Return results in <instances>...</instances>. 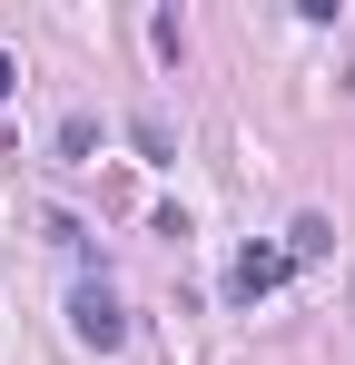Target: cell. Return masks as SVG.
Here are the masks:
<instances>
[{
    "label": "cell",
    "instance_id": "6da1fadb",
    "mask_svg": "<svg viewBox=\"0 0 355 365\" xmlns=\"http://www.w3.org/2000/svg\"><path fill=\"white\" fill-rule=\"evenodd\" d=\"M69 336H79V346H99V356L128 346V316H118V297L99 287V277H79V297H69Z\"/></svg>",
    "mask_w": 355,
    "mask_h": 365
},
{
    "label": "cell",
    "instance_id": "7a4b0ae2",
    "mask_svg": "<svg viewBox=\"0 0 355 365\" xmlns=\"http://www.w3.org/2000/svg\"><path fill=\"white\" fill-rule=\"evenodd\" d=\"M277 277H287V247H247V257L227 267V297H237V306H257Z\"/></svg>",
    "mask_w": 355,
    "mask_h": 365
},
{
    "label": "cell",
    "instance_id": "3957f363",
    "mask_svg": "<svg viewBox=\"0 0 355 365\" xmlns=\"http://www.w3.org/2000/svg\"><path fill=\"white\" fill-rule=\"evenodd\" d=\"M128 138H138V148H148V158H178V128L158 119V109H138V119H128Z\"/></svg>",
    "mask_w": 355,
    "mask_h": 365
},
{
    "label": "cell",
    "instance_id": "277c9868",
    "mask_svg": "<svg viewBox=\"0 0 355 365\" xmlns=\"http://www.w3.org/2000/svg\"><path fill=\"white\" fill-rule=\"evenodd\" d=\"M326 247H336L326 217H296V227H287V267H296V257H326Z\"/></svg>",
    "mask_w": 355,
    "mask_h": 365
},
{
    "label": "cell",
    "instance_id": "5b68a950",
    "mask_svg": "<svg viewBox=\"0 0 355 365\" xmlns=\"http://www.w3.org/2000/svg\"><path fill=\"white\" fill-rule=\"evenodd\" d=\"M89 148H99V119L69 109V119H59V158H89Z\"/></svg>",
    "mask_w": 355,
    "mask_h": 365
},
{
    "label": "cell",
    "instance_id": "8992f818",
    "mask_svg": "<svg viewBox=\"0 0 355 365\" xmlns=\"http://www.w3.org/2000/svg\"><path fill=\"white\" fill-rule=\"evenodd\" d=\"M10 89H20V60H10V50H0V99H10Z\"/></svg>",
    "mask_w": 355,
    "mask_h": 365
}]
</instances>
